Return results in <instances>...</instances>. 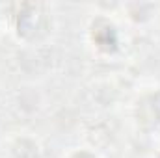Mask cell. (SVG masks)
I'll return each mask as SVG.
<instances>
[{
	"mask_svg": "<svg viewBox=\"0 0 160 158\" xmlns=\"http://www.w3.org/2000/svg\"><path fill=\"white\" fill-rule=\"evenodd\" d=\"M73 158H93V156H89V155H86V153H80V155H75Z\"/></svg>",
	"mask_w": 160,
	"mask_h": 158,
	"instance_id": "7a4b0ae2",
	"label": "cell"
},
{
	"mask_svg": "<svg viewBox=\"0 0 160 158\" xmlns=\"http://www.w3.org/2000/svg\"><path fill=\"white\" fill-rule=\"evenodd\" d=\"M155 97V104L151 102V99H147L145 102H142V110H143V119L145 123H160V93L158 95H153Z\"/></svg>",
	"mask_w": 160,
	"mask_h": 158,
	"instance_id": "6da1fadb",
	"label": "cell"
}]
</instances>
